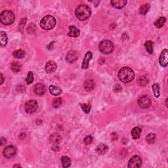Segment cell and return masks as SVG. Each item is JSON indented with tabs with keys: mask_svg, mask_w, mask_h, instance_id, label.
<instances>
[{
	"mask_svg": "<svg viewBox=\"0 0 168 168\" xmlns=\"http://www.w3.org/2000/svg\"><path fill=\"white\" fill-rule=\"evenodd\" d=\"M118 78L120 81L124 83H128L132 81L135 78V73L130 67H124L120 70Z\"/></svg>",
	"mask_w": 168,
	"mask_h": 168,
	"instance_id": "cell-1",
	"label": "cell"
},
{
	"mask_svg": "<svg viewBox=\"0 0 168 168\" xmlns=\"http://www.w3.org/2000/svg\"><path fill=\"white\" fill-rule=\"evenodd\" d=\"M75 16L80 21H85L91 15V9L86 5H80L75 9Z\"/></svg>",
	"mask_w": 168,
	"mask_h": 168,
	"instance_id": "cell-2",
	"label": "cell"
},
{
	"mask_svg": "<svg viewBox=\"0 0 168 168\" xmlns=\"http://www.w3.org/2000/svg\"><path fill=\"white\" fill-rule=\"evenodd\" d=\"M57 21L56 19L51 15H47L41 19L40 22V26L42 29L46 30H52L55 26Z\"/></svg>",
	"mask_w": 168,
	"mask_h": 168,
	"instance_id": "cell-3",
	"label": "cell"
},
{
	"mask_svg": "<svg viewBox=\"0 0 168 168\" xmlns=\"http://www.w3.org/2000/svg\"><path fill=\"white\" fill-rule=\"evenodd\" d=\"M15 19V16L12 11L9 10L4 11L0 15V21L4 25L12 24Z\"/></svg>",
	"mask_w": 168,
	"mask_h": 168,
	"instance_id": "cell-4",
	"label": "cell"
},
{
	"mask_svg": "<svg viewBox=\"0 0 168 168\" xmlns=\"http://www.w3.org/2000/svg\"><path fill=\"white\" fill-rule=\"evenodd\" d=\"M99 47L100 51L105 55L111 54L114 50V45L110 40L102 41L100 43Z\"/></svg>",
	"mask_w": 168,
	"mask_h": 168,
	"instance_id": "cell-5",
	"label": "cell"
},
{
	"mask_svg": "<svg viewBox=\"0 0 168 168\" xmlns=\"http://www.w3.org/2000/svg\"><path fill=\"white\" fill-rule=\"evenodd\" d=\"M38 108V103L35 100H30L26 103L24 105L25 111L28 114H32L37 110Z\"/></svg>",
	"mask_w": 168,
	"mask_h": 168,
	"instance_id": "cell-6",
	"label": "cell"
},
{
	"mask_svg": "<svg viewBox=\"0 0 168 168\" xmlns=\"http://www.w3.org/2000/svg\"><path fill=\"white\" fill-rule=\"evenodd\" d=\"M16 154V148L13 145H9L5 147L3 150V154L7 158H11L14 157Z\"/></svg>",
	"mask_w": 168,
	"mask_h": 168,
	"instance_id": "cell-7",
	"label": "cell"
},
{
	"mask_svg": "<svg viewBox=\"0 0 168 168\" xmlns=\"http://www.w3.org/2000/svg\"><path fill=\"white\" fill-rule=\"evenodd\" d=\"M138 105L142 109H147L151 105V99L147 95H143L138 100Z\"/></svg>",
	"mask_w": 168,
	"mask_h": 168,
	"instance_id": "cell-8",
	"label": "cell"
},
{
	"mask_svg": "<svg viewBox=\"0 0 168 168\" xmlns=\"http://www.w3.org/2000/svg\"><path fill=\"white\" fill-rule=\"evenodd\" d=\"M142 165V159L139 156H134L129 161V168H139Z\"/></svg>",
	"mask_w": 168,
	"mask_h": 168,
	"instance_id": "cell-9",
	"label": "cell"
},
{
	"mask_svg": "<svg viewBox=\"0 0 168 168\" xmlns=\"http://www.w3.org/2000/svg\"><path fill=\"white\" fill-rule=\"evenodd\" d=\"M79 53L75 50H71L70 51L66 56V61L68 63H74L78 60L79 57Z\"/></svg>",
	"mask_w": 168,
	"mask_h": 168,
	"instance_id": "cell-10",
	"label": "cell"
},
{
	"mask_svg": "<svg viewBox=\"0 0 168 168\" xmlns=\"http://www.w3.org/2000/svg\"><path fill=\"white\" fill-rule=\"evenodd\" d=\"M57 65L54 61H49L45 66V70L47 74H52L57 70Z\"/></svg>",
	"mask_w": 168,
	"mask_h": 168,
	"instance_id": "cell-11",
	"label": "cell"
},
{
	"mask_svg": "<svg viewBox=\"0 0 168 168\" xmlns=\"http://www.w3.org/2000/svg\"><path fill=\"white\" fill-rule=\"evenodd\" d=\"M167 49H164L159 55V63L162 67H166L167 66Z\"/></svg>",
	"mask_w": 168,
	"mask_h": 168,
	"instance_id": "cell-12",
	"label": "cell"
},
{
	"mask_svg": "<svg viewBox=\"0 0 168 168\" xmlns=\"http://www.w3.org/2000/svg\"><path fill=\"white\" fill-rule=\"evenodd\" d=\"M33 92L38 96H42L46 92V88L43 83H38L33 87Z\"/></svg>",
	"mask_w": 168,
	"mask_h": 168,
	"instance_id": "cell-13",
	"label": "cell"
},
{
	"mask_svg": "<svg viewBox=\"0 0 168 168\" xmlns=\"http://www.w3.org/2000/svg\"><path fill=\"white\" fill-rule=\"evenodd\" d=\"M92 57H93V55H92V53L91 51L87 52L82 63V69L86 70L89 68V62H90L91 60L92 59Z\"/></svg>",
	"mask_w": 168,
	"mask_h": 168,
	"instance_id": "cell-14",
	"label": "cell"
},
{
	"mask_svg": "<svg viewBox=\"0 0 168 168\" xmlns=\"http://www.w3.org/2000/svg\"><path fill=\"white\" fill-rule=\"evenodd\" d=\"M110 4L114 8L120 9L125 6L127 4V1L125 0H112L110 1Z\"/></svg>",
	"mask_w": 168,
	"mask_h": 168,
	"instance_id": "cell-15",
	"label": "cell"
},
{
	"mask_svg": "<svg viewBox=\"0 0 168 168\" xmlns=\"http://www.w3.org/2000/svg\"><path fill=\"white\" fill-rule=\"evenodd\" d=\"M70 32L68 33V36L69 37L72 38H78L80 35V30L76 26L72 25L69 27Z\"/></svg>",
	"mask_w": 168,
	"mask_h": 168,
	"instance_id": "cell-16",
	"label": "cell"
},
{
	"mask_svg": "<svg viewBox=\"0 0 168 168\" xmlns=\"http://www.w3.org/2000/svg\"><path fill=\"white\" fill-rule=\"evenodd\" d=\"M61 140H62V137H61V135H59L58 133H53L50 136L49 141L51 142V143H53V145H57L58 144H59Z\"/></svg>",
	"mask_w": 168,
	"mask_h": 168,
	"instance_id": "cell-17",
	"label": "cell"
},
{
	"mask_svg": "<svg viewBox=\"0 0 168 168\" xmlns=\"http://www.w3.org/2000/svg\"><path fill=\"white\" fill-rule=\"evenodd\" d=\"M49 91L51 94H52L53 95H54V96H58V95H61L62 93V89L60 88V87H58V86H55V85H51L49 86Z\"/></svg>",
	"mask_w": 168,
	"mask_h": 168,
	"instance_id": "cell-18",
	"label": "cell"
},
{
	"mask_svg": "<svg viewBox=\"0 0 168 168\" xmlns=\"http://www.w3.org/2000/svg\"><path fill=\"white\" fill-rule=\"evenodd\" d=\"M108 147L107 145H106L103 143L100 144L98 145L96 148V152L97 154H99L100 155H103L108 152Z\"/></svg>",
	"mask_w": 168,
	"mask_h": 168,
	"instance_id": "cell-19",
	"label": "cell"
},
{
	"mask_svg": "<svg viewBox=\"0 0 168 168\" xmlns=\"http://www.w3.org/2000/svg\"><path fill=\"white\" fill-rule=\"evenodd\" d=\"M95 83L92 80H87L83 84V88L88 91H91L95 88Z\"/></svg>",
	"mask_w": 168,
	"mask_h": 168,
	"instance_id": "cell-20",
	"label": "cell"
},
{
	"mask_svg": "<svg viewBox=\"0 0 168 168\" xmlns=\"http://www.w3.org/2000/svg\"><path fill=\"white\" fill-rule=\"evenodd\" d=\"M7 36L6 33L4 31H1L0 33V45H1V47H4L7 46Z\"/></svg>",
	"mask_w": 168,
	"mask_h": 168,
	"instance_id": "cell-21",
	"label": "cell"
},
{
	"mask_svg": "<svg viewBox=\"0 0 168 168\" xmlns=\"http://www.w3.org/2000/svg\"><path fill=\"white\" fill-rule=\"evenodd\" d=\"M142 132L141 129L139 127H135L133 128V130H131V135L133 139H138Z\"/></svg>",
	"mask_w": 168,
	"mask_h": 168,
	"instance_id": "cell-22",
	"label": "cell"
},
{
	"mask_svg": "<svg viewBox=\"0 0 168 168\" xmlns=\"http://www.w3.org/2000/svg\"><path fill=\"white\" fill-rule=\"evenodd\" d=\"M22 65L19 62H13L11 65V69L13 72L16 73L21 70Z\"/></svg>",
	"mask_w": 168,
	"mask_h": 168,
	"instance_id": "cell-23",
	"label": "cell"
},
{
	"mask_svg": "<svg viewBox=\"0 0 168 168\" xmlns=\"http://www.w3.org/2000/svg\"><path fill=\"white\" fill-rule=\"evenodd\" d=\"M166 19L165 17H163V16H162V17H159L158 20H156L154 22V25L156 28H160L162 26H164L166 23Z\"/></svg>",
	"mask_w": 168,
	"mask_h": 168,
	"instance_id": "cell-24",
	"label": "cell"
},
{
	"mask_svg": "<svg viewBox=\"0 0 168 168\" xmlns=\"http://www.w3.org/2000/svg\"><path fill=\"white\" fill-rule=\"evenodd\" d=\"M25 55H26V53L22 49L16 50L13 53V57L16 58H23L25 57Z\"/></svg>",
	"mask_w": 168,
	"mask_h": 168,
	"instance_id": "cell-25",
	"label": "cell"
},
{
	"mask_svg": "<svg viewBox=\"0 0 168 168\" xmlns=\"http://www.w3.org/2000/svg\"><path fill=\"white\" fill-rule=\"evenodd\" d=\"M61 162H62L63 167L64 168L68 167L71 165V160L68 156H63L61 158Z\"/></svg>",
	"mask_w": 168,
	"mask_h": 168,
	"instance_id": "cell-26",
	"label": "cell"
},
{
	"mask_svg": "<svg viewBox=\"0 0 168 168\" xmlns=\"http://www.w3.org/2000/svg\"><path fill=\"white\" fill-rule=\"evenodd\" d=\"M150 5L148 4H145L144 5H142V6L139 8V13L141 14V15H146V14L148 12V11L150 10Z\"/></svg>",
	"mask_w": 168,
	"mask_h": 168,
	"instance_id": "cell-27",
	"label": "cell"
},
{
	"mask_svg": "<svg viewBox=\"0 0 168 168\" xmlns=\"http://www.w3.org/2000/svg\"><path fill=\"white\" fill-rule=\"evenodd\" d=\"M145 47L149 54H152L153 53V42L152 41H147L145 42Z\"/></svg>",
	"mask_w": 168,
	"mask_h": 168,
	"instance_id": "cell-28",
	"label": "cell"
},
{
	"mask_svg": "<svg viewBox=\"0 0 168 168\" xmlns=\"http://www.w3.org/2000/svg\"><path fill=\"white\" fill-rule=\"evenodd\" d=\"M148 83V79L145 76H141L137 80V83L140 86H145Z\"/></svg>",
	"mask_w": 168,
	"mask_h": 168,
	"instance_id": "cell-29",
	"label": "cell"
},
{
	"mask_svg": "<svg viewBox=\"0 0 168 168\" xmlns=\"http://www.w3.org/2000/svg\"><path fill=\"white\" fill-rule=\"evenodd\" d=\"M153 93L154 95V96L156 98H158L159 97V86L158 85V83H154L152 87Z\"/></svg>",
	"mask_w": 168,
	"mask_h": 168,
	"instance_id": "cell-30",
	"label": "cell"
},
{
	"mask_svg": "<svg viewBox=\"0 0 168 168\" xmlns=\"http://www.w3.org/2000/svg\"><path fill=\"white\" fill-rule=\"evenodd\" d=\"M156 135L154 133H149L146 137V141L149 144H152L155 142L156 140Z\"/></svg>",
	"mask_w": 168,
	"mask_h": 168,
	"instance_id": "cell-31",
	"label": "cell"
},
{
	"mask_svg": "<svg viewBox=\"0 0 168 168\" xmlns=\"http://www.w3.org/2000/svg\"><path fill=\"white\" fill-rule=\"evenodd\" d=\"M81 108H82L84 112L86 114L89 113V112H90L91 110V106L88 104H86V103L81 104Z\"/></svg>",
	"mask_w": 168,
	"mask_h": 168,
	"instance_id": "cell-32",
	"label": "cell"
},
{
	"mask_svg": "<svg viewBox=\"0 0 168 168\" xmlns=\"http://www.w3.org/2000/svg\"><path fill=\"white\" fill-rule=\"evenodd\" d=\"M26 82L28 85H30L33 82V75L32 72H29L26 79Z\"/></svg>",
	"mask_w": 168,
	"mask_h": 168,
	"instance_id": "cell-33",
	"label": "cell"
},
{
	"mask_svg": "<svg viewBox=\"0 0 168 168\" xmlns=\"http://www.w3.org/2000/svg\"><path fill=\"white\" fill-rule=\"evenodd\" d=\"M62 103H63L62 99H61V98H57V99H55L54 100H53V105L55 108H58L62 105Z\"/></svg>",
	"mask_w": 168,
	"mask_h": 168,
	"instance_id": "cell-34",
	"label": "cell"
},
{
	"mask_svg": "<svg viewBox=\"0 0 168 168\" xmlns=\"http://www.w3.org/2000/svg\"><path fill=\"white\" fill-rule=\"evenodd\" d=\"M93 142V137L91 135H88L85 137L83 139V143L86 145H89L91 144V142Z\"/></svg>",
	"mask_w": 168,
	"mask_h": 168,
	"instance_id": "cell-35",
	"label": "cell"
},
{
	"mask_svg": "<svg viewBox=\"0 0 168 168\" xmlns=\"http://www.w3.org/2000/svg\"><path fill=\"white\" fill-rule=\"evenodd\" d=\"M26 19H23L20 22V25H19V28H20V30H23L24 27L25 26V23H26Z\"/></svg>",
	"mask_w": 168,
	"mask_h": 168,
	"instance_id": "cell-36",
	"label": "cell"
},
{
	"mask_svg": "<svg viewBox=\"0 0 168 168\" xmlns=\"http://www.w3.org/2000/svg\"><path fill=\"white\" fill-rule=\"evenodd\" d=\"M0 75H1V82H0V84H2L3 83H4V82L5 78H4V75H3L2 74H1Z\"/></svg>",
	"mask_w": 168,
	"mask_h": 168,
	"instance_id": "cell-37",
	"label": "cell"
},
{
	"mask_svg": "<svg viewBox=\"0 0 168 168\" xmlns=\"http://www.w3.org/2000/svg\"><path fill=\"white\" fill-rule=\"evenodd\" d=\"M21 167V166H20V165H14L13 167Z\"/></svg>",
	"mask_w": 168,
	"mask_h": 168,
	"instance_id": "cell-38",
	"label": "cell"
}]
</instances>
